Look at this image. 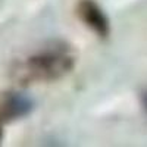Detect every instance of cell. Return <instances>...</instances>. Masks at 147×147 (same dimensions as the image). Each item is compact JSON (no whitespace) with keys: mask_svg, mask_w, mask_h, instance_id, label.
<instances>
[{"mask_svg":"<svg viewBox=\"0 0 147 147\" xmlns=\"http://www.w3.org/2000/svg\"><path fill=\"white\" fill-rule=\"evenodd\" d=\"M77 16L99 38L110 35V21L96 0H80L77 3Z\"/></svg>","mask_w":147,"mask_h":147,"instance_id":"cell-3","label":"cell"},{"mask_svg":"<svg viewBox=\"0 0 147 147\" xmlns=\"http://www.w3.org/2000/svg\"><path fill=\"white\" fill-rule=\"evenodd\" d=\"M77 63V53L71 44L56 40L38 50L19 59L12 66L10 77L19 85L55 82L72 72Z\"/></svg>","mask_w":147,"mask_h":147,"instance_id":"cell-1","label":"cell"},{"mask_svg":"<svg viewBox=\"0 0 147 147\" xmlns=\"http://www.w3.org/2000/svg\"><path fill=\"white\" fill-rule=\"evenodd\" d=\"M3 140V129H2V124H0V143Z\"/></svg>","mask_w":147,"mask_h":147,"instance_id":"cell-5","label":"cell"},{"mask_svg":"<svg viewBox=\"0 0 147 147\" xmlns=\"http://www.w3.org/2000/svg\"><path fill=\"white\" fill-rule=\"evenodd\" d=\"M140 100H141V106H143V109L147 112V88L141 93V96H140Z\"/></svg>","mask_w":147,"mask_h":147,"instance_id":"cell-4","label":"cell"},{"mask_svg":"<svg viewBox=\"0 0 147 147\" xmlns=\"http://www.w3.org/2000/svg\"><path fill=\"white\" fill-rule=\"evenodd\" d=\"M34 100L21 91H6L0 94V124L24 119L34 110Z\"/></svg>","mask_w":147,"mask_h":147,"instance_id":"cell-2","label":"cell"}]
</instances>
